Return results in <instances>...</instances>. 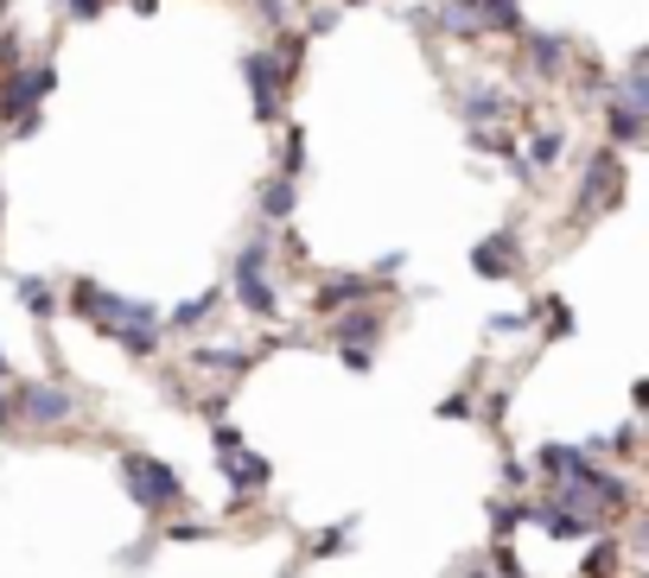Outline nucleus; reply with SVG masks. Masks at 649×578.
Listing matches in <instances>:
<instances>
[{
	"label": "nucleus",
	"instance_id": "1",
	"mask_svg": "<svg viewBox=\"0 0 649 578\" xmlns=\"http://www.w3.org/2000/svg\"><path fill=\"white\" fill-rule=\"evenodd\" d=\"M122 483H128V496L140 503V515H166V508L185 496V477L172 464H159L147 452H122Z\"/></svg>",
	"mask_w": 649,
	"mask_h": 578
},
{
	"label": "nucleus",
	"instance_id": "2",
	"mask_svg": "<svg viewBox=\"0 0 649 578\" xmlns=\"http://www.w3.org/2000/svg\"><path fill=\"white\" fill-rule=\"evenodd\" d=\"M57 83L52 64H27V71H7V83H0V122H13L20 134H32L39 127V102H45V90Z\"/></svg>",
	"mask_w": 649,
	"mask_h": 578
},
{
	"label": "nucleus",
	"instance_id": "3",
	"mask_svg": "<svg viewBox=\"0 0 649 578\" xmlns=\"http://www.w3.org/2000/svg\"><path fill=\"white\" fill-rule=\"evenodd\" d=\"M230 286H235V299H242V312H255V318H281V299H274V286H268V242H249V249L235 254Z\"/></svg>",
	"mask_w": 649,
	"mask_h": 578
},
{
	"label": "nucleus",
	"instance_id": "4",
	"mask_svg": "<svg viewBox=\"0 0 649 578\" xmlns=\"http://www.w3.org/2000/svg\"><path fill=\"white\" fill-rule=\"evenodd\" d=\"M217 458H223V477H230L235 490H261V483L274 477V464H268L261 452H249L230 420H217Z\"/></svg>",
	"mask_w": 649,
	"mask_h": 578
},
{
	"label": "nucleus",
	"instance_id": "5",
	"mask_svg": "<svg viewBox=\"0 0 649 578\" xmlns=\"http://www.w3.org/2000/svg\"><path fill=\"white\" fill-rule=\"evenodd\" d=\"M13 407H20V420L32 427H64L77 401H71V388H52V381H27V388H13Z\"/></svg>",
	"mask_w": 649,
	"mask_h": 578
},
{
	"label": "nucleus",
	"instance_id": "6",
	"mask_svg": "<svg viewBox=\"0 0 649 578\" xmlns=\"http://www.w3.org/2000/svg\"><path fill=\"white\" fill-rule=\"evenodd\" d=\"M71 312H77L83 325H96L108 337V330L122 325L128 299H122V293H108V286H96V280H77V286H71Z\"/></svg>",
	"mask_w": 649,
	"mask_h": 578
},
{
	"label": "nucleus",
	"instance_id": "7",
	"mask_svg": "<svg viewBox=\"0 0 649 578\" xmlns=\"http://www.w3.org/2000/svg\"><path fill=\"white\" fill-rule=\"evenodd\" d=\"M242 76H249V90H255V115L261 122H281V90H286L281 64H274L268 51H249V57H242Z\"/></svg>",
	"mask_w": 649,
	"mask_h": 578
},
{
	"label": "nucleus",
	"instance_id": "8",
	"mask_svg": "<svg viewBox=\"0 0 649 578\" xmlns=\"http://www.w3.org/2000/svg\"><path fill=\"white\" fill-rule=\"evenodd\" d=\"M471 267L484 280H510L522 267V249H516V229H503V235H491V242H478L471 249Z\"/></svg>",
	"mask_w": 649,
	"mask_h": 578
},
{
	"label": "nucleus",
	"instance_id": "9",
	"mask_svg": "<svg viewBox=\"0 0 649 578\" xmlns=\"http://www.w3.org/2000/svg\"><path fill=\"white\" fill-rule=\"evenodd\" d=\"M471 13V25L478 32H522V7L516 0H459Z\"/></svg>",
	"mask_w": 649,
	"mask_h": 578
},
{
	"label": "nucleus",
	"instance_id": "10",
	"mask_svg": "<svg viewBox=\"0 0 649 578\" xmlns=\"http://www.w3.org/2000/svg\"><path fill=\"white\" fill-rule=\"evenodd\" d=\"M255 203H261V217H268V223H286V217L300 210V178H281V172H274L255 191Z\"/></svg>",
	"mask_w": 649,
	"mask_h": 578
},
{
	"label": "nucleus",
	"instance_id": "11",
	"mask_svg": "<svg viewBox=\"0 0 649 578\" xmlns=\"http://www.w3.org/2000/svg\"><path fill=\"white\" fill-rule=\"evenodd\" d=\"M217 305H223V286H205L198 299L172 305V312H166L159 325H166V330H198V325H205V318H210V312H217Z\"/></svg>",
	"mask_w": 649,
	"mask_h": 578
},
{
	"label": "nucleus",
	"instance_id": "12",
	"mask_svg": "<svg viewBox=\"0 0 649 578\" xmlns=\"http://www.w3.org/2000/svg\"><path fill=\"white\" fill-rule=\"evenodd\" d=\"M561 153H567V134H554V127H547V134H535V140H528V159H522V178L554 172V166H561Z\"/></svg>",
	"mask_w": 649,
	"mask_h": 578
},
{
	"label": "nucleus",
	"instance_id": "13",
	"mask_svg": "<svg viewBox=\"0 0 649 578\" xmlns=\"http://www.w3.org/2000/svg\"><path fill=\"white\" fill-rule=\"evenodd\" d=\"M528 64L542 76H561L567 71V39L561 32H528Z\"/></svg>",
	"mask_w": 649,
	"mask_h": 578
},
{
	"label": "nucleus",
	"instance_id": "14",
	"mask_svg": "<svg viewBox=\"0 0 649 578\" xmlns=\"http://www.w3.org/2000/svg\"><path fill=\"white\" fill-rule=\"evenodd\" d=\"M586 458L593 452H579V445H542V452H535V471H542L547 483H561V477H573Z\"/></svg>",
	"mask_w": 649,
	"mask_h": 578
},
{
	"label": "nucleus",
	"instance_id": "15",
	"mask_svg": "<svg viewBox=\"0 0 649 578\" xmlns=\"http://www.w3.org/2000/svg\"><path fill=\"white\" fill-rule=\"evenodd\" d=\"M376 337H383V312H376V305H357V312L338 325V344H357V350H369Z\"/></svg>",
	"mask_w": 649,
	"mask_h": 578
},
{
	"label": "nucleus",
	"instance_id": "16",
	"mask_svg": "<svg viewBox=\"0 0 649 578\" xmlns=\"http://www.w3.org/2000/svg\"><path fill=\"white\" fill-rule=\"evenodd\" d=\"M503 115H510V96H503V90H491V83H478V90L465 96V122H471V127L503 122Z\"/></svg>",
	"mask_w": 649,
	"mask_h": 578
},
{
	"label": "nucleus",
	"instance_id": "17",
	"mask_svg": "<svg viewBox=\"0 0 649 578\" xmlns=\"http://www.w3.org/2000/svg\"><path fill=\"white\" fill-rule=\"evenodd\" d=\"M13 293H20V305H27V312L39 318V325H45V318H57V293L45 286V280L20 274V280H13Z\"/></svg>",
	"mask_w": 649,
	"mask_h": 578
},
{
	"label": "nucleus",
	"instance_id": "18",
	"mask_svg": "<svg viewBox=\"0 0 649 578\" xmlns=\"http://www.w3.org/2000/svg\"><path fill=\"white\" fill-rule=\"evenodd\" d=\"M255 356L249 350H191V369H205V376H242Z\"/></svg>",
	"mask_w": 649,
	"mask_h": 578
},
{
	"label": "nucleus",
	"instance_id": "19",
	"mask_svg": "<svg viewBox=\"0 0 649 578\" xmlns=\"http://www.w3.org/2000/svg\"><path fill=\"white\" fill-rule=\"evenodd\" d=\"M344 299H369V280H332V286H325V293H318V312H338Z\"/></svg>",
	"mask_w": 649,
	"mask_h": 578
},
{
	"label": "nucleus",
	"instance_id": "20",
	"mask_svg": "<svg viewBox=\"0 0 649 578\" xmlns=\"http://www.w3.org/2000/svg\"><path fill=\"white\" fill-rule=\"evenodd\" d=\"M579 578H618V540H598L586 554V566H579Z\"/></svg>",
	"mask_w": 649,
	"mask_h": 578
},
{
	"label": "nucleus",
	"instance_id": "21",
	"mask_svg": "<svg viewBox=\"0 0 649 578\" xmlns=\"http://www.w3.org/2000/svg\"><path fill=\"white\" fill-rule=\"evenodd\" d=\"M300 172H306V134L293 127V134H286V147H281V178H300Z\"/></svg>",
	"mask_w": 649,
	"mask_h": 578
},
{
	"label": "nucleus",
	"instance_id": "22",
	"mask_svg": "<svg viewBox=\"0 0 649 578\" xmlns=\"http://www.w3.org/2000/svg\"><path fill=\"white\" fill-rule=\"evenodd\" d=\"M522 508H528V503H496V508H491V528H496V540H510V534L522 528Z\"/></svg>",
	"mask_w": 649,
	"mask_h": 578
},
{
	"label": "nucleus",
	"instance_id": "23",
	"mask_svg": "<svg viewBox=\"0 0 649 578\" xmlns=\"http://www.w3.org/2000/svg\"><path fill=\"white\" fill-rule=\"evenodd\" d=\"M338 362H344V369H357V376H369V369H376V356L357 350V344H338Z\"/></svg>",
	"mask_w": 649,
	"mask_h": 578
},
{
	"label": "nucleus",
	"instance_id": "24",
	"mask_svg": "<svg viewBox=\"0 0 649 578\" xmlns=\"http://www.w3.org/2000/svg\"><path fill=\"white\" fill-rule=\"evenodd\" d=\"M344 540H350V528H325V534H318V540H312V554L325 559V554H338Z\"/></svg>",
	"mask_w": 649,
	"mask_h": 578
},
{
	"label": "nucleus",
	"instance_id": "25",
	"mask_svg": "<svg viewBox=\"0 0 649 578\" xmlns=\"http://www.w3.org/2000/svg\"><path fill=\"white\" fill-rule=\"evenodd\" d=\"M103 13V0H64V20H96Z\"/></svg>",
	"mask_w": 649,
	"mask_h": 578
},
{
	"label": "nucleus",
	"instance_id": "26",
	"mask_svg": "<svg viewBox=\"0 0 649 578\" xmlns=\"http://www.w3.org/2000/svg\"><path fill=\"white\" fill-rule=\"evenodd\" d=\"M471 413V395H446L440 401V420H465Z\"/></svg>",
	"mask_w": 649,
	"mask_h": 578
},
{
	"label": "nucleus",
	"instance_id": "27",
	"mask_svg": "<svg viewBox=\"0 0 649 578\" xmlns=\"http://www.w3.org/2000/svg\"><path fill=\"white\" fill-rule=\"evenodd\" d=\"M13 420H20V407H13V388H0V432H13Z\"/></svg>",
	"mask_w": 649,
	"mask_h": 578
},
{
	"label": "nucleus",
	"instance_id": "28",
	"mask_svg": "<svg viewBox=\"0 0 649 578\" xmlns=\"http://www.w3.org/2000/svg\"><path fill=\"white\" fill-rule=\"evenodd\" d=\"M166 534H172V540H205V522H172V528H166Z\"/></svg>",
	"mask_w": 649,
	"mask_h": 578
},
{
	"label": "nucleus",
	"instance_id": "29",
	"mask_svg": "<svg viewBox=\"0 0 649 578\" xmlns=\"http://www.w3.org/2000/svg\"><path fill=\"white\" fill-rule=\"evenodd\" d=\"M332 25H338V7H318V13L306 20V32H332Z\"/></svg>",
	"mask_w": 649,
	"mask_h": 578
},
{
	"label": "nucleus",
	"instance_id": "30",
	"mask_svg": "<svg viewBox=\"0 0 649 578\" xmlns=\"http://www.w3.org/2000/svg\"><path fill=\"white\" fill-rule=\"evenodd\" d=\"M401 261H408V254L395 249V254H383V261H376V280H389V274H401Z\"/></svg>",
	"mask_w": 649,
	"mask_h": 578
},
{
	"label": "nucleus",
	"instance_id": "31",
	"mask_svg": "<svg viewBox=\"0 0 649 578\" xmlns=\"http://www.w3.org/2000/svg\"><path fill=\"white\" fill-rule=\"evenodd\" d=\"M128 7H134V13H154V0H128Z\"/></svg>",
	"mask_w": 649,
	"mask_h": 578
},
{
	"label": "nucleus",
	"instance_id": "32",
	"mask_svg": "<svg viewBox=\"0 0 649 578\" xmlns=\"http://www.w3.org/2000/svg\"><path fill=\"white\" fill-rule=\"evenodd\" d=\"M0 381H7V350H0Z\"/></svg>",
	"mask_w": 649,
	"mask_h": 578
},
{
	"label": "nucleus",
	"instance_id": "33",
	"mask_svg": "<svg viewBox=\"0 0 649 578\" xmlns=\"http://www.w3.org/2000/svg\"><path fill=\"white\" fill-rule=\"evenodd\" d=\"M281 578H300V572H281Z\"/></svg>",
	"mask_w": 649,
	"mask_h": 578
}]
</instances>
